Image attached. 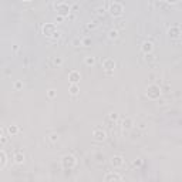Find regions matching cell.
I'll return each instance as SVG.
<instances>
[{"label": "cell", "mask_w": 182, "mask_h": 182, "mask_svg": "<svg viewBox=\"0 0 182 182\" xmlns=\"http://www.w3.org/2000/svg\"><path fill=\"white\" fill-rule=\"evenodd\" d=\"M118 120V114H115V112H112V114H109L108 115V121H117Z\"/></svg>", "instance_id": "obj_23"}, {"label": "cell", "mask_w": 182, "mask_h": 182, "mask_svg": "<svg viewBox=\"0 0 182 182\" xmlns=\"http://www.w3.org/2000/svg\"><path fill=\"white\" fill-rule=\"evenodd\" d=\"M132 165H134V167H140V165H141V159H137V161H134V162H132Z\"/></svg>", "instance_id": "obj_32"}, {"label": "cell", "mask_w": 182, "mask_h": 182, "mask_svg": "<svg viewBox=\"0 0 182 182\" xmlns=\"http://www.w3.org/2000/svg\"><path fill=\"white\" fill-rule=\"evenodd\" d=\"M6 161H7L6 152H4V151H0V168H4V165H6Z\"/></svg>", "instance_id": "obj_16"}, {"label": "cell", "mask_w": 182, "mask_h": 182, "mask_svg": "<svg viewBox=\"0 0 182 182\" xmlns=\"http://www.w3.org/2000/svg\"><path fill=\"white\" fill-rule=\"evenodd\" d=\"M21 87H23V83H21V81H17V83H14V88H16V90H20Z\"/></svg>", "instance_id": "obj_30"}, {"label": "cell", "mask_w": 182, "mask_h": 182, "mask_svg": "<svg viewBox=\"0 0 182 182\" xmlns=\"http://www.w3.org/2000/svg\"><path fill=\"white\" fill-rule=\"evenodd\" d=\"M13 159H14V162H16V164H23V162H24V154H23L20 149H17V151L14 152Z\"/></svg>", "instance_id": "obj_10"}, {"label": "cell", "mask_w": 182, "mask_h": 182, "mask_svg": "<svg viewBox=\"0 0 182 182\" xmlns=\"http://www.w3.org/2000/svg\"><path fill=\"white\" fill-rule=\"evenodd\" d=\"M98 27V21L97 20H93V21H90L88 24H87V29H90V30H94V29H97Z\"/></svg>", "instance_id": "obj_19"}, {"label": "cell", "mask_w": 182, "mask_h": 182, "mask_svg": "<svg viewBox=\"0 0 182 182\" xmlns=\"http://www.w3.org/2000/svg\"><path fill=\"white\" fill-rule=\"evenodd\" d=\"M145 60H146V61H154V60H155V57H154L151 53H148V54H145Z\"/></svg>", "instance_id": "obj_26"}, {"label": "cell", "mask_w": 182, "mask_h": 182, "mask_svg": "<svg viewBox=\"0 0 182 182\" xmlns=\"http://www.w3.org/2000/svg\"><path fill=\"white\" fill-rule=\"evenodd\" d=\"M75 158H74L73 155H64L63 158H61V165H63V168H66V169H71L75 167Z\"/></svg>", "instance_id": "obj_4"}, {"label": "cell", "mask_w": 182, "mask_h": 182, "mask_svg": "<svg viewBox=\"0 0 182 182\" xmlns=\"http://www.w3.org/2000/svg\"><path fill=\"white\" fill-rule=\"evenodd\" d=\"M141 50H142L145 54H148V53H152V50H154V44H152V41H144V43H142Z\"/></svg>", "instance_id": "obj_11"}, {"label": "cell", "mask_w": 182, "mask_h": 182, "mask_svg": "<svg viewBox=\"0 0 182 182\" xmlns=\"http://www.w3.org/2000/svg\"><path fill=\"white\" fill-rule=\"evenodd\" d=\"M56 32H57V27H56L54 23H46V24L43 26V34H46V36L51 37Z\"/></svg>", "instance_id": "obj_5"}, {"label": "cell", "mask_w": 182, "mask_h": 182, "mask_svg": "<svg viewBox=\"0 0 182 182\" xmlns=\"http://www.w3.org/2000/svg\"><path fill=\"white\" fill-rule=\"evenodd\" d=\"M108 11L111 16H114V17H118V16H121L122 14V11H124V6L121 4V3H118V1H114V3H111L108 7Z\"/></svg>", "instance_id": "obj_2"}, {"label": "cell", "mask_w": 182, "mask_h": 182, "mask_svg": "<svg viewBox=\"0 0 182 182\" xmlns=\"http://www.w3.org/2000/svg\"><path fill=\"white\" fill-rule=\"evenodd\" d=\"M108 37L111 38V40L117 38V37H118V30H115V29H114V30H109V32H108Z\"/></svg>", "instance_id": "obj_20"}, {"label": "cell", "mask_w": 182, "mask_h": 182, "mask_svg": "<svg viewBox=\"0 0 182 182\" xmlns=\"http://www.w3.org/2000/svg\"><path fill=\"white\" fill-rule=\"evenodd\" d=\"M103 69H104L108 74H111L114 71V69H115V61H114L112 58H105V60L103 61Z\"/></svg>", "instance_id": "obj_7"}, {"label": "cell", "mask_w": 182, "mask_h": 182, "mask_svg": "<svg viewBox=\"0 0 182 182\" xmlns=\"http://www.w3.org/2000/svg\"><path fill=\"white\" fill-rule=\"evenodd\" d=\"M80 78H81V75H80L78 71H71V73L69 74V80H70L71 84H77L80 81Z\"/></svg>", "instance_id": "obj_12"}, {"label": "cell", "mask_w": 182, "mask_h": 182, "mask_svg": "<svg viewBox=\"0 0 182 182\" xmlns=\"http://www.w3.org/2000/svg\"><path fill=\"white\" fill-rule=\"evenodd\" d=\"M122 178H121V175H118V174H107L105 177H104V181H121Z\"/></svg>", "instance_id": "obj_13"}, {"label": "cell", "mask_w": 182, "mask_h": 182, "mask_svg": "<svg viewBox=\"0 0 182 182\" xmlns=\"http://www.w3.org/2000/svg\"><path fill=\"white\" fill-rule=\"evenodd\" d=\"M50 141H51V142H57V141H58V135H57V134H51V135H50Z\"/></svg>", "instance_id": "obj_25"}, {"label": "cell", "mask_w": 182, "mask_h": 182, "mask_svg": "<svg viewBox=\"0 0 182 182\" xmlns=\"http://www.w3.org/2000/svg\"><path fill=\"white\" fill-rule=\"evenodd\" d=\"M165 1H168V3H178L179 0H165Z\"/></svg>", "instance_id": "obj_34"}, {"label": "cell", "mask_w": 182, "mask_h": 182, "mask_svg": "<svg viewBox=\"0 0 182 182\" xmlns=\"http://www.w3.org/2000/svg\"><path fill=\"white\" fill-rule=\"evenodd\" d=\"M6 142H7V137H4V135H3V137H1V140H0V144H1V145H4Z\"/></svg>", "instance_id": "obj_31"}, {"label": "cell", "mask_w": 182, "mask_h": 182, "mask_svg": "<svg viewBox=\"0 0 182 182\" xmlns=\"http://www.w3.org/2000/svg\"><path fill=\"white\" fill-rule=\"evenodd\" d=\"M73 46H75V47L83 46V40H81V38H78V37H75V38L73 40Z\"/></svg>", "instance_id": "obj_22"}, {"label": "cell", "mask_w": 182, "mask_h": 182, "mask_svg": "<svg viewBox=\"0 0 182 182\" xmlns=\"http://www.w3.org/2000/svg\"><path fill=\"white\" fill-rule=\"evenodd\" d=\"M23 1H32V0H23Z\"/></svg>", "instance_id": "obj_35"}, {"label": "cell", "mask_w": 182, "mask_h": 182, "mask_svg": "<svg viewBox=\"0 0 182 182\" xmlns=\"http://www.w3.org/2000/svg\"><path fill=\"white\" fill-rule=\"evenodd\" d=\"M122 164H124V158L121 155H114L111 158V165L114 168H120V167H122Z\"/></svg>", "instance_id": "obj_9"}, {"label": "cell", "mask_w": 182, "mask_h": 182, "mask_svg": "<svg viewBox=\"0 0 182 182\" xmlns=\"http://www.w3.org/2000/svg\"><path fill=\"white\" fill-rule=\"evenodd\" d=\"M53 63H54V66H57V67H61V66H63V57H56Z\"/></svg>", "instance_id": "obj_21"}, {"label": "cell", "mask_w": 182, "mask_h": 182, "mask_svg": "<svg viewBox=\"0 0 182 182\" xmlns=\"http://www.w3.org/2000/svg\"><path fill=\"white\" fill-rule=\"evenodd\" d=\"M168 34H169L171 38H178V37H181V34H182L181 27H179V26H172V27L168 30Z\"/></svg>", "instance_id": "obj_8"}, {"label": "cell", "mask_w": 182, "mask_h": 182, "mask_svg": "<svg viewBox=\"0 0 182 182\" xmlns=\"http://www.w3.org/2000/svg\"><path fill=\"white\" fill-rule=\"evenodd\" d=\"M84 63H85L87 66H94V64H95V57H91V56H88V57H85Z\"/></svg>", "instance_id": "obj_18"}, {"label": "cell", "mask_w": 182, "mask_h": 182, "mask_svg": "<svg viewBox=\"0 0 182 182\" xmlns=\"http://www.w3.org/2000/svg\"><path fill=\"white\" fill-rule=\"evenodd\" d=\"M54 9H56L57 14H58V16H63V17H67V16L71 13V7H70L67 3H57V4L54 6Z\"/></svg>", "instance_id": "obj_1"}, {"label": "cell", "mask_w": 182, "mask_h": 182, "mask_svg": "<svg viewBox=\"0 0 182 182\" xmlns=\"http://www.w3.org/2000/svg\"><path fill=\"white\" fill-rule=\"evenodd\" d=\"M132 125H134V121H132L131 118H125V120L122 121V127H124L125 130H130Z\"/></svg>", "instance_id": "obj_14"}, {"label": "cell", "mask_w": 182, "mask_h": 182, "mask_svg": "<svg viewBox=\"0 0 182 182\" xmlns=\"http://www.w3.org/2000/svg\"><path fill=\"white\" fill-rule=\"evenodd\" d=\"M91 44V38H83V46H90Z\"/></svg>", "instance_id": "obj_29"}, {"label": "cell", "mask_w": 182, "mask_h": 182, "mask_svg": "<svg viewBox=\"0 0 182 182\" xmlns=\"http://www.w3.org/2000/svg\"><path fill=\"white\" fill-rule=\"evenodd\" d=\"M146 95H148V98H151V100L159 98V95H161V88H159V85L151 84V85L146 88Z\"/></svg>", "instance_id": "obj_3"}, {"label": "cell", "mask_w": 182, "mask_h": 182, "mask_svg": "<svg viewBox=\"0 0 182 182\" xmlns=\"http://www.w3.org/2000/svg\"><path fill=\"white\" fill-rule=\"evenodd\" d=\"M80 93V87L77 85V84H71V87H70V94L71 95H77Z\"/></svg>", "instance_id": "obj_17"}, {"label": "cell", "mask_w": 182, "mask_h": 182, "mask_svg": "<svg viewBox=\"0 0 182 182\" xmlns=\"http://www.w3.org/2000/svg\"><path fill=\"white\" fill-rule=\"evenodd\" d=\"M60 37H61V33H60V32H56V33L51 36V38H53V40H58Z\"/></svg>", "instance_id": "obj_28"}, {"label": "cell", "mask_w": 182, "mask_h": 182, "mask_svg": "<svg viewBox=\"0 0 182 182\" xmlns=\"http://www.w3.org/2000/svg\"><path fill=\"white\" fill-rule=\"evenodd\" d=\"M63 20H64V17H63V16H57V21H58V23H60V21H63Z\"/></svg>", "instance_id": "obj_33"}, {"label": "cell", "mask_w": 182, "mask_h": 182, "mask_svg": "<svg viewBox=\"0 0 182 182\" xmlns=\"http://www.w3.org/2000/svg\"><path fill=\"white\" fill-rule=\"evenodd\" d=\"M105 137H107V134H105L104 130H101V128H94V131H93V138H94L95 141L101 142V141L105 140Z\"/></svg>", "instance_id": "obj_6"}, {"label": "cell", "mask_w": 182, "mask_h": 182, "mask_svg": "<svg viewBox=\"0 0 182 182\" xmlns=\"http://www.w3.org/2000/svg\"><path fill=\"white\" fill-rule=\"evenodd\" d=\"M7 132H9V135H16L19 132V127L17 125H9L7 127Z\"/></svg>", "instance_id": "obj_15"}, {"label": "cell", "mask_w": 182, "mask_h": 182, "mask_svg": "<svg viewBox=\"0 0 182 182\" xmlns=\"http://www.w3.org/2000/svg\"><path fill=\"white\" fill-rule=\"evenodd\" d=\"M104 13H105V9L104 7H98L97 9V14L98 16H104Z\"/></svg>", "instance_id": "obj_27"}, {"label": "cell", "mask_w": 182, "mask_h": 182, "mask_svg": "<svg viewBox=\"0 0 182 182\" xmlns=\"http://www.w3.org/2000/svg\"><path fill=\"white\" fill-rule=\"evenodd\" d=\"M47 95H48V98H54L57 95V91L56 90H48L47 91Z\"/></svg>", "instance_id": "obj_24"}]
</instances>
